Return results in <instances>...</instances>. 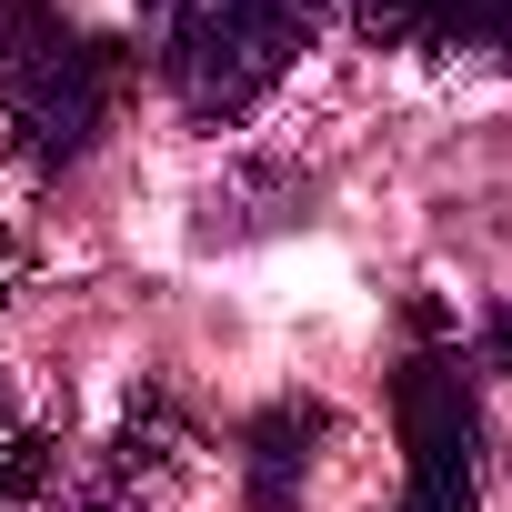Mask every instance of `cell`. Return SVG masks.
<instances>
[{
	"label": "cell",
	"mask_w": 512,
	"mask_h": 512,
	"mask_svg": "<svg viewBox=\"0 0 512 512\" xmlns=\"http://www.w3.org/2000/svg\"><path fill=\"white\" fill-rule=\"evenodd\" d=\"M201 121H241L251 101H262L282 71H292V51L272 41V31H251L231 0H191V21H181V41L151 61Z\"/></svg>",
	"instance_id": "7a4b0ae2"
},
{
	"label": "cell",
	"mask_w": 512,
	"mask_h": 512,
	"mask_svg": "<svg viewBox=\"0 0 512 512\" xmlns=\"http://www.w3.org/2000/svg\"><path fill=\"white\" fill-rule=\"evenodd\" d=\"M472 51H492V61H512V0H482V31H472Z\"/></svg>",
	"instance_id": "9c48e42d"
},
{
	"label": "cell",
	"mask_w": 512,
	"mask_h": 512,
	"mask_svg": "<svg viewBox=\"0 0 512 512\" xmlns=\"http://www.w3.org/2000/svg\"><path fill=\"white\" fill-rule=\"evenodd\" d=\"M352 21L382 51H472L482 0H352Z\"/></svg>",
	"instance_id": "5b68a950"
},
{
	"label": "cell",
	"mask_w": 512,
	"mask_h": 512,
	"mask_svg": "<svg viewBox=\"0 0 512 512\" xmlns=\"http://www.w3.org/2000/svg\"><path fill=\"white\" fill-rule=\"evenodd\" d=\"M392 402H402V452H412V472H472L482 412H472V382H462L452 352H412L402 382H392Z\"/></svg>",
	"instance_id": "3957f363"
},
{
	"label": "cell",
	"mask_w": 512,
	"mask_h": 512,
	"mask_svg": "<svg viewBox=\"0 0 512 512\" xmlns=\"http://www.w3.org/2000/svg\"><path fill=\"white\" fill-rule=\"evenodd\" d=\"M231 11H241L251 31H272L282 51H302V41L322 31V11H332V0H231Z\"/></svg>",
	"instance_id": "8992f818"
},
{
	"label": "cell",
	"mask_w": 512,
	"mask_h": 512,
	"mask_svg": "<svg viewBox=\"0 0 512 512\" xmlns=\"http://www.w3.org/2000/svg\"><path fill=\"white\" fill-rule=\"evenodd\" d=\"M322 402H272L241 442V482H251V512H302V472H312V442H322Z\"/></svg>",
	"instance_id": "277c9868"
},
{
	"label": "cell",
	"mask_w": 512,
	"mask_h": 512,
	"mask_svg": "<svg viewBox=\"0 0 512 512\" xmlns=\"http://www.w3.org/2000/svg\"><path fill=\"white\" fill-rule=\"evenodd\" d=\"M181 21H191V0H141V51L161 61V51L181 41Z\"/></svg>",
	"instance_id": "ba28073f"
},
{
	"label": "cell",
	"mask_w": 512,
	"mask_h": 512,
	"mask_svg": "<svg viewBox=\"0 0 512 512\" xmlns=\"http://www.w3.org/2000/svg\"><path fill=\"white\" fill-rule=\"evenodd\" d=\"M121 51L71 31L51 0H0V111L31 141V161H81L111 121Z\"/></svg>",
	"instance_id": "6da1fadb"
},
{
	"label": "cell",
	"mask_w": 512,
	"mask_h": 512,
	"mask_svg": "<svg viewBox=\"0 0 512 512\" xmlns=\"http://www.w3.org/2000/svg\"><path fill=\"white\" fill-rule=\"evenodd\" d=\"M392 512H472V472H412Z\"/></svg>",
	"instance_id": "52a82bcc"
},
{
	"label": "cell",
	"mask_w": 512,
	"mask_h": 512,
	"mask_svg": "<svg viewBox=\"0 0 512 512\" xmlns=\"http://www.w3.org/2000/svg\"><path fill=\"white\" fill-rule=\"evenodd\" d=\"M0 292H11V241H0Z\"/></svg>",
	"instance_id": "8fae6325"
},
{
	"label": "cell",
	"mask_w": 512,
	"mask_h": 512,
	"mask_svg": "<svg viewBox=\"0 0 512 512\" xmlns=\"http://www.w3.org/2000/svg\"><path fill=\"white\" fill-rule=\"evenodd\" d=\"M482 362L512 372V302H492V322H482Z\"/></svg>",
	"instance_id": "30bf717a"
}]
</instances>
